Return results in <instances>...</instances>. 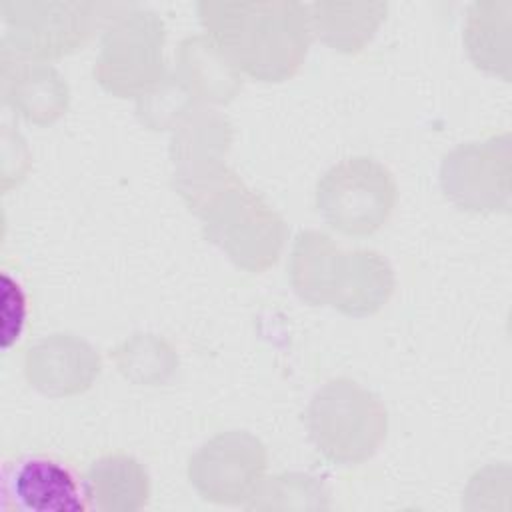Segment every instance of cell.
I'll return each mask as SVG.
<instances>
[{
	"instance_id": "cell-10",
	"label": "cell",
	"mask_w": 512,
	"mask_h": 512,
	"mask_svg": "<svg viewBox=\"0 0 512 512\" xmlns=\"http://www.w3.org/2000/svg\"><path fill=\"white\" fill-rule=\"evenodd\" d=\"M26 320V296L20 288V284L10 278L8 274H2V296H0V338L2 346L10 348L24 328Z\"/></svg>"
},
{
	"instance_id": "cell-3",
	"label": "cell",
	"mask_w": 512,
	"mask_h": 512,
	"mask_svg": "<svg viewBox=\"0 0 512 512\" xmlns=\"http://www.w3.org/2000/svg\"><path fill=\"white\" fill-rule=\"evenodd\" d=\"M396 186L372 158H348L318 182L316 202L330 226L346 234H370L392 212Z\"/></svg>"
},
{
	"instance_id": "cell-8",
	"label": "cell",
	"mask_w": 512,
	"mask_h": 512,
	"mask_svg": "<svg viewBox=\"0 0 512 512\" xmlns=\"http://www.w3.org/2000/svg\"><path fill=\"white\" fill-rule=\"evenodd\" d=\"M4 76V98L24 118L32 122H52L66 108V84L44 66L22 68Z\"/></svg>"
},
{
	"instance_id": "cell-5",
	"label": "cell",
	"mask_w": 512,
	"mask_h": 512,
	"mask_svg": "<svg viewBox=\"0 0 512 512\" xmlns=\"http://www.w3.org/2000/svg\"><path fill=\"white\" fill-rule=\"evenodd\" d=\"M24 374L46 394H74L98 374V356L86 342L70 334H54L26 350Z\"/></svg>"
},
{
	"instance_id": "cell-1",
	"label": "cell",
	"mask_w": 512,
	"mask_h": 512,
	"mask_svg": "<svg viewBox=\"0 0 512 512\" xmlns=\"http://www.w3.org/2000/svg\"><path fill=\"white\" fill-rule=\"evenodd\" d=\"M292 282L310 302H328L344 312L376 310L392 292V272L370 250L340 252L320 232L298 236L292 254Z\"/></svg>"
},
{
	"instance_id": "cell-6",
	"label": "cell",
	"mask_w": 512,
	"mask_h": 512,
	"mask_svg": "<svg viewBox=\"0 0 512 512\" xmlns=\"http://www.w3.org/2000/svg\"><path fill=\"white\" fill-rule=\"evenodd\" d=\"M12 492L32 512H82L88 506L70 470L48 458L22 462L12 478Z\"/></svg>"
},
{
	"instance_id": "cell-4",
	"label": "cell",
	"mask_w": 512,
	"mask_h": 512,
	"mask_svg": "<svg viewBox=\"0 0 512 512\" xmlns=\"http://www.w3.org/2000/svg\"><path fill=\"white\" fill-rule=\"evenodd\" d=\"M264 468V446L246 432H228L212 438L190 458L188 478L208 502L248 504Z\"/></svg>"
},
{
	"instance_id": "cell-7",
	"label": "cell",
	"mask_w": 512,
	"mask_h": 512,
	"mask_svg": "<svg viewBox=\"0 0 512 512\" xmlns=\"http://www.w3.org/2000/svg\"><path fill=\"white\" fill-rule=\"evenodd\" d=\"M84 494L92 508L134 512L148 502L150 482L146 470L134 458L112 454L94 462L86 476Z\"/></svg>"
},
{
	"instance_id": "cell-2",
	"label": "cell",
	"mask_w": 512,
	"mask_h": 512,
	"mask_svg": "<svg viewBox=\"0 0 512 512\" xmlns=\"http://www.w3.org/2000/svg\"><path fill=\"white\" fill-rule=\"evenodd\" d=\"M308 426L312 440L328 460L358 464L382 442L386 410L356 382L334 380L314 396Z\"/></svg>"
},
{
	"instance_id": "cell-9",
	"label": "cell",
	"mask_w": 512,
	"mask_h": 512,
	"mask_svg": "<svg viewBox=\"0 0 512 512\" xmlns=\"http://www.w3.org/2000/svg\"><path fill=\"white\" fill-rule=\"evenodd\" d=\"M252 510H290V508H328V496L314 478L302 474H284L260 482L258 490L246 504Z\"/></svg>"
}]
</instances>
